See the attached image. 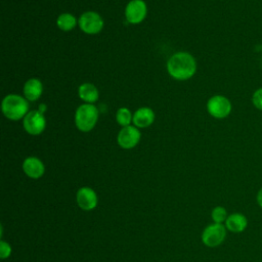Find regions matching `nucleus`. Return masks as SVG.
Masks as SVG:
<instances>
[{
	"label": "nucleus",
	"mask_w": 262,
	"mask_h": 262,
	"mask_svg": "<svg viewBox=\"0 0 262 262\" xmlns=\"http://www.w3.org/2000/svg\"><path fill=\"white\" fill-rule=\"evenodd\" d=\"M78 21L80 29L87 34H97L103 28L101 16L94 11L84 12Z\"/></svg>",
	"instance_id": "0eeeda50"
},
{
	"label": "nucleus",
	"mask_w": 262,
	"mask_h": 262,
	"mask_svg": "<svg viewBox=\"0 0 262 262\" xmlns=\"http://www.w3.org/2000/svg\"><path fill=\"white\" fill-rule=\"evenodd\" d=\"M257 203L262 208V187L260 188V190L257 193Z\"/></svg>",
	"instance_id": "412c9836"
},
{
	"label": "nucleus",
	"mask_w": 262,
	"mask_h": 262,
	"mask_svg": "<svg viewBox=\"0 0 262 262\" xmlns=\"http://www.w3.org/2000/svg\"><path fill=\"white\" fill-rule=\"evenodd\" d=\"M147 7L143 0H132L130 1L125 9L126 19L130 24H139L146 16Z\"/></svg>",
	"instance_id": "6e6552de"
},
{
	"label": "nucleus",
	"mask_w": 262,
	"mask_h": 262,
	"mask_svg": "<svg viewBox=\"0 0 262 262\" xmlns=\"http://www.w3.org/2000/svg\"><path fill=\"white\" fill-rule=\"evenodd\" d=\"M252 102L257 110L262 111V87L255 90L252 95Z\"/></svg>",
	"instance_id": "6ab92c4d"
},
{
	"label": "nucleus",
	"mask_w": 262,
	"mask_h": 262,
	"mask_svg": "<svg viewBox=\"0 0 262 262\" xmlns=\"http://www.w3.org/2000/svg\"><path fill=\"white\" fill-rule=\"evenodd\" d=\"M29 103L25 97L17 94H9L2 100V112L4 116L12 121L26 117L29 113Z\"/></svg>",
	"instance_id": "f03ea898"
},
{
	"label": "nucleus",
	"mask_w": 262,
	"mask_h": 262,
	"mask_svg": "<svg viewBox=\"0 0 262 262\" xmlns=\"http://www.w3.org/2000/svg\"><path fill=\"white\" fill-rule=\"evenodd\" d=\"M23 170L30 178H40L45 171L44 165L40 159L36 157H29L23 163Z\"/></svg>",
	"instance_id": "9b49d317"
},
{
	"label": "nucleus",
	"mask_w": 262,
	"mask_h": 262,
	"mask_svg": "<svg viewBox=\"0 0 262 262\" xmlns=\"http://www.w3.org/2000/svg\"><path fill=\"white\" fill-rule=\"evenodd\" d=\"M155 120V113L149 107H140L133 115V123L136 127L146 128L152 124Z\"/></svg>",
	"instance_id": "f8f14e48"
},
{
	"label": "nucleus",
	"mask_w": 262,
	"mask_h": 262,
	"mask_svg": "<svg viewBox=\"0 0 262 262\" xmlns=\"http://www.w3.org/2000/svg\"><path fill=\"white\" fill-rule=\"evenodd\" d=\"M226 236V229L223 224L214 223L207 226L202 233L203 243L210 248L217 247L223 243Z\"/></svg>",
	"instance_id": "39448f33"
},
{
	"label": "nucleus",
	"mask_w": 262,
	"mask_h": 262,
	"mask_svg": "<svg viewBox=\"0 0 262 262\" xmlns=\"http://www.w3.org/2000/svg\"><path fill=\"white\" fill-rule=\"evenodd\" d=\"M227 212L225 210V208L221 207V206H217L212 210V219L215 223H220L222 224V222L226 221L227 219Z\"/></svg>",
	"instance_id": "a211bd4d"
},
{
	"label": "nucleus",
	"mask_w": 262,
	"mask_h": 262,
	"mask_svg": "<svg viewBox=\"0 0 262 262\" xmlns=\"http://www.w3.org/2000/svg\"><path fill=\"white\" fill-rule=\"evenodd\" d=\"M140 131L137 127H133L131 125L123 127L118 134V143L123 148H132L134 147L140 140Z\"/></svg>",
	"instance_id": "1a4fd4ad"
},
{
	"label": "nucleus",
	"mask_w": 262,
	"mask_h": 262,
	"mask_svg": "<svg viewBox=\"0 0 262 262\" xmlns=\"http://www.w3.org/2000/svg\"><path fill=\"white\" fill-rule=\"evenodd\" d=\"M43 91V85L39 79L32 78L29 79L24 85L25 97L30 101L37 100Z\"/></svg>",
	"instance_id": "ddd939ff"
},
{
	"label": "nucleus",
	"mask_w": 262,
	"mask_h": 262,
	"mask_svg": "<svg viewBox=\"0 0 262 262\" xmlns=\"http://www.w3.org/2000/svg\"><path fill=\"white\" fill-rule=\"evenodd\" d=\"M77 203L85 211L93 210L97 205L96 192L90 187H81L77 192Z\"/></svg>",
	"instance_id": "9d476101"
},
{
	"label": "nucleus",
	"mask_w": 262,
	"mask_h": 262,
	"mask_svg": "<svg viewBox=\"0 0 262 262\" xmlns=\"http://www.w3.org/2000/svg\"><path fill=\"white\" fill-rule=\"evenodd\" d=\"M116 120H117V122L122 127H126V126L130 125L131 121H133V117H132L131 112H130L129 108H127V107H120L117 111Z\"/></svg>",
	"instance_id": "f3484780"
},
{
	"label": "nucleus",
	"mask_w": 262,
	"mask_h": 262,
	"mask_svg": "<svg viewBox=\"0 0 262 262\" xmlns=\"http://www.w3.org/2000/svg\"><path fill=\"white\" fill-rule=\"evenodd\" d=\"M98 120V111L95 105L85 103L80 105L75 114V124L80 131L92 130Z\"/></svg>",
	"instance_id": "7ed1b4c3"
},
{
	"label": "nucleus",
	"mask_w": 262,
	"mask_h": 262,
	"mask_svg": "<svg viewBox=\"0 0 262 262\" xmlns=\"http://www.w3.org/2000/svg\"><path fill=\"white\" fill-rule=\"evenodd\" d=\"M46 127L43 113L35 110L29 112L24 118V128L31 135L41 134Z\"/></svg>",
	"instance_id": "423d86ee"
},
{
	"label": "nucleus",
	"mask_w": 262,
	"mask_h": 262,
	"mask_svg": "<svg viewBox=\"0 0 262 262\" xmlns=\"http://www.w3.org/2000/svg\"><path fill=\"white\" fill-rule=\"evenodd\" d=\"M79 96L82 100H84L87 103H93L98 99V90L97 88L91 84V83H84L79 87L78 90Z\"/></svg>",
	"instance_id": "2eb2a0df"
},
{
	"label": "nucleus",
	"mask_w": 262,
	"mask_h": 262,
	"mask_svg": "<svg viewBox=\"0 0 262 262\" xmlns=\"http://www.w3.org/2000/svg\"><path fill=\"white\" fill-rule=\"evenodd\" d=\"M57 27L62 31H71L77 24L76 17L71 13H62L57 17Z\"/></svg>",
	"instance_id": "dca6fc26"
},
{
	"label": "nucleus",
	"mask_w": 262,
	"mask_h": 262,
	"mask_svg": "<svg viewBox=\"0 0 262 262\" xmlns=\"http://www.w3.org/2000/svg\"><path fill=\"white\" fill-rule=\"evenodd\" d=\"M247 226V217L242 213H232L227 217L225 221V227L231 232H242L246 229Z\"/></svg>",
	"instance_id": "4468645a"
},
{
	"label": "nucleus",
	"mask_w": 262,
	"mask_h": 262,
	"mask_svg": "<svg viewBox=\"0 0 262 262\" xmlns=\"http://www.w3.org/2000/svg\"><path fill=\"white\" fill-rule=\"evenodd\" d=\"M167 70L172 78L183 81L194 75L196 62L194 57L188 52H176L169 58Z\"/></svg>",
	"instance_id": "f257e3e1"
},
{
	"label": "nucleus",
	"mask_w": 262,
	"mask_h": 262,
	"mask_svg": "<svg viewBox=\"0 0 262 262\" xmlns=\"http://www.w3.org/2000/svg\"><path fill=\"white\" fill-rule=\"evenodd\" d=\"M10 253H11V248L9 244L4 241H1L0 242V258L1 259L8 258L10 256Z\"/></svg>",
	"instance_id": "aec40b11"
},
{
	"label": "nucleus",
	"mask_w": 262,
	"mask_h": 262,
	"mask_svg": "<svg viewBox=\"0 0 262 262\" xmlns=\"http://www.w3.org/2000/svg\"><path fill=\"white\" fill-rule=\"evenodd\" d=\"M232 105L230 100L223 95H214L207 102L209 114L216 119H224L231 112Z\"/></svg>",
	"instance_id": "20e7f679"
}]
</instances>
